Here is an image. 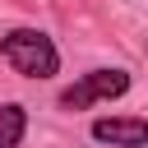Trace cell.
I'll use <instances>...</instances> for the list:
<instances>
[{
    "mask_svg": "<svg viewBox=\"0 0 148 148\" xmlns=\"http://www.w3.org/2000/svg\"><path fill=\"white\" fill-rule=\"evenodd\" d=\"M0 60L23 79H56L60 74V46L42 28H9L0 37Z\"/></svg>",
    "mask_w": 148,
    "mask_h": 148,
    "instance_id": "cell-1",
    "label": "cell"
},
{
    "mask_svg": "<svg viewBox=\"0 0 148 148\" xmlns=\"http://www.w3.org/2000/svg\"><path fill=\"white\" fill-rule=\"evenodd\" d=\"M130 88H134V74H130V69H120V65H97V69L79 74L69 88H60L56 106H60V111H88V106H97V102L125 97Z\"/></svg>",
    "mask_w": 148,
    "mask_h": 148,
    "instance_id": "cell-2",
    "label": "cell"
},
{
    "mask_svg": "<svg viewBox=\"0 0 148 148\" xmlns=\"http://www.w3.org/2000/svg\"><path fill=\"white\" fill-rule=\"evenodd\" d=\"M88 139L106 148H148V116H97Z\"/></svg>",
    "mask_w": 148,
    "mask_h": 148,
    "instance_id": "cell-3",
    "label": "cell"
},
{
    "mask_svg": "<svg viewBox=\"0 0 148 148\" xmlns=\"http://www.w3.org/2000/svg\"><path fill=\"white\" fill-rule=\"evenodd\" d=\"M23 134H28V106L0 102V148H23Z\"/></svg>",
    "mask_w": 148,
    "mask_h": 148,
    "instance_id": "cell-4",
    "label": "cell"
}]
</instances>
